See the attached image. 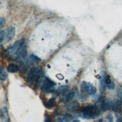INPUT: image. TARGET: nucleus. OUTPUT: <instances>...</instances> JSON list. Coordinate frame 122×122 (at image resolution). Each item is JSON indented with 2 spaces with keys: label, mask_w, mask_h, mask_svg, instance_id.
Segmentation results:
<instances>
[{
  "label": "nucleus",
  "mask_w": 122,
  "mask_h": 122,
  "mask_svg": "<svg viewBox=\"0 0 122 122\" xmlns=\"http://www.w3.org/2000/svg\"><path fill=\"white\" fill-rule=\"evenodd\" d=\"M97 112V109L95 106L92 105H89L87 107H84L82 109V115L85 118H91L94 116L97 115L98 114Z\"/></svg>",
  "instance_id": "obj_1"
},
{
  "label": "nucleus",
  "mask_w": 122,
  "mask_h": 122,
  "mask_svg": "<svg viewBox=\"0 0 122 122\" xmlns=\"http://www.w3.org/2000/svg\"><path fill=\"white\" fill-rule=\"evenodd\" d=\"M55 85H56V83L54 81L51 80L49 78L45 77L44 82L42 84L41 89L43 90L44 92H51L52 91H54V87L55 86Z\"/></svg>",
  "instance_id": "obj_2"
},
{
  "label": "nucleus",
  "mask_w": 122,
  "mask_h": 122,
  "mask_svg": "<svg viewBox=\"0 0 122 122\" xmlns=\"http://www.w3.org/2000/svg\"><path fill=\"white\" fill-rule=\"evenodd\" d=\"M39 74H40V69L38 67L33 68L29 73V75L28 76V82L30 84L35 83L38 80V79L39 77Z\"/></svg>",
  "instance_id": "obj_3"
},
{
  "label": "nucleus",
  "mask_w": 122,
  "mask_h": 122,
  "mask_svg": "<svg viewBox=\"0 0 122 122\" xmlns=\"http://www.w3.org/2000/svg\"><path fill=\"white\" fill-rule=\"evenodd\" d=\"M17 56L18 58H20V59H25V58L26 57V56H27V51H26V47L24 40L20 41V45L19 48L17 50Z\"/></svg>",
  "instance_id": "obj_4"
},
{
  "label": "nucleus",
  "mask_w": 122,
  "mask_h": 122,
  "mask_svg": "<svg viewBox=\"0 0 122 122\" xmlns=\"http://www.w3.org/2000/svg\"><path fill=\"white\" fill-rule=\"evenodd\" d=\"M81 86L89 94L93 95V94H96L97 89L93 86H92L91 83H88L87 82H82L81 84Z\"/></svg>",
  "instance_id": "obj_5"
},
{
  "label": "nucleus",
  "mask_w": 122,
  "mask_h": 122,
  "mask_svg": "<svg viewBox=\"0 0 122 122\" xmlns=\"http://www.w3.org/2000/svg\"><path fill=\"white\" fill-rule=\"evenodd\" d=\"M76 92L75 91V90H72V91L70 94H68L67 95H66L65 97L63 98V102H64V103L70 102L71 100L73 99V97L76 96Z\"/></svg>",
  "instance_id": "obj_6"
},
{
  "label": "nucleus",
  "mask_w": 122,
  "mask_h": 122,
  "mask_svg": "<svg viewBox=\"0 0 122 122\" xmlns=\"http://www.w3.org/2000/svg\"><path fill=\"white\" fill-rule=\"evenodd\" d=\"M20 45V41H17V42H16V43H14L8 49L9 53H12H12H14V52H17V50L19 48Z\"/></svg>",
  "instance_id": "obj_7"
},
{
  "label": "nucleus",
  "mask_w": 122,
  "mask_h": 122,
  "mask_svg": "<svg viewBox=\"0 0 122 122\" xmlns=\"http://www.w3.org/2000/svg\"><path fill=\"white\" fill-rule=\"evenodd\" d=\"M14 33H15V29L14 27H9L8 29V32H7V35H6V37H7V41H9L10 40H12L14 36Z\"/></svg>",
  "instance_id": "obj_8"
},
{
  "label": "nucleus",
  "mask_w": 122,
  "mask_h": 122,
  "mask_svg": "<svg viewBox=\"0 0 122 122\" xmlns=\"http://www.w3.org/2000/svg\"><path fill=\"white\" fill-rule=\"evenodd\" d=\"M19 71V67L17 65H14V64H10L8 66V71L10 73H16Z\"/></svg>",
  "instance_id": "obj_9"
},
{
  "label": "nucleus",
  "mask_w": 122,
  "mask_h": 122,
  "mask_svg": "<svg viewBox=\"0 0 122 122\" xmlns=\"http://www.w3.org/2000/svg\"><path fill=\"white\" fill-rule=\"evenodd\" d=\"M70 89V87L67 86H60L57 88V92L58 94H64L66 92H67L68 90Z\"/></svg>",
  "instance_id": "obj_10"
},
{
  "label": "nucleus",
  "mask_w": 122,
  "mask_h": 122,
  "mask_svg": "<svg viewBox=\"0 0 122 122\" xmlns=\"http://www.w3.org/2000/svg\"><path fill=\"white\" fill-rule=\"evenodd\" d=\"M41 61V59H39L38 57H36L34 55H31L29 56V59L28 60V62H29V64H33V63H35L37 61Z\"/></svg>",
  "instance_id": "obj_11"
},
{
  "label": "nucleus",
  "mask_w": 122,
  "mask_h": 122,
  "mask_svg": "<svg viewBox=\"0 0 122 122\" xmlns=\"http://www.w3.org/2000/svg\"><path fill=\"white\" fill-rule=\"evenodd\" d=\"M0 77H1L2 81H5L8 78V73L3 70V68L1 67V73H0Z\"/></svg>",
  "instance_id": "obj_12"
},
{
  "label": "nucleus",
  "mask_w": 122,
  "mask_h": 122,
  "mask_svg": "<svg viewBox=\"0 0 122 122\" xmlns=\"http://www.w3.org/2000/svg\"><path fill=\"white\" fill-rule=\"evenodd\" d=\"M72 119V116L70 115H66L64 116H63L62 118H60L59 120V121H70Z\"/></svg>",
  "instance_id": "obj_13"
},
{
  "label": "nucleus",
  "mask_w": 122,
  "mask_h": 122,
  "mask_svg": "<svg viewBox=\"0 0 122 122\" xmlns=\"http://www.w3.org/2000/svg\"><path fill=\"white\" fill-rule=\"evenodd\" d=\"M78 103L76 102V101H73V102H71L70 104L68 106V109L70 111H72L75 109L77 107H78Z\"/></svg>",
  "instance_id": "obj_14"
},
{
  "label": "nucleus",
  "mask_w": 122,
  "mask_h": 122,
  "mask_svg": "<svg viewBox=\"0 0 122 122\" xmlns=\"http://www.w3.org/2000/svg\"><path fill=\"white\" fill-rule=\"evenodd\" d=\"M54 103H55V99L51 98L48 100V101H47V103L46 104V107L47 109H51L54 106Z\"/></svg>",
  "instance_id": "obj_15"
},
{
  "label": "nucleus",
  "mask_w": 122,
  "mask_h": 122,
  "mask_svg": "<svg viewBox=\"0 0 122 122\" xmlns=\"http://www.w3.org/2000/svg\"><path fill=\"white\" fill-rule=\"evenodd\" d=\"M0 21H1V22H0V26H1V28H2L3 27V25H5V19L3 17H1V18H0Z\"/></svg>",
  "instance_id": "obj_16"
},
{
  "label": "nucleus",
  "mask_w": 122,
  "mask_h": 122,
  "mask_svg": "<svg viewBox=\"0 0 122 122\" xmlns=\"http://www.w3.org/2000/svg\"><path fill=\"white\" fill-rule=\"evenodd\" d=\"M6 37V35H5V31H1V43L3 41V40L5 39V38Z\"/></svg>",
  "instance_id": "obj_17"
},
{
  "label": "nucleus",
  "mask_w": 122,
  "mask_h": 122,
  "mask_svg": "<svg viewBox=\"0 0 122 122\" xmlns=\"http://www.w3.org/2000/svg\"><path fill=\"white\" fill-rule=\"evenodd\" d=\"M107 88H108L109 89H110V90L113 89V88H115V83H114L113 82H112L110 84L108 85V86H107Z\"/></svg>",
  "instance_id": "obj_18"
},
{
  "label": "nucleus",
  "mask_w": 122,
  "mask_h": 122,
  "mask_svg": "<svg viewBox=\"0 0 122 122\" xmlns=\"http://www.w3.org/2000/svg\"><path fill=\"white\" fill-rule=\"evenodd\" d=\"M118 96L122 99V88H120L118 90Z\"/></svg>",
  "instance_id": "obj_19"
},
{
  "label": "nucleus",
  "mask_w": 122,
  "mask_h": 122,
  "mask_svg": "<svg viewBox=\"0 0 122 122\" xmlns=\"http://www.w3.org/2000/svg\"><path fill=\"white\" fill-rule=\"evenodd\" d=\"M107 119H108V121H112L113 120V118H112V115H109L108 116H107Z\"/></svg>",
  "instance_id": "obj_20"
},
{
  "label": "nucleus",
  "mask_w": 122,
  "mask_h": 122,
  "mask_svg": "<svg viewBox=\"0 0 122 122\" xmlns=\"http://www.w3.org/2000/svg\"><path fill=\"white\" fill-rule=\"evenodd\" d=\"M50 117H48V116H47L46 117V119H45V121H50Z\"/></svg>",
  "instance_id": "obj_21"
}]
</instances>
